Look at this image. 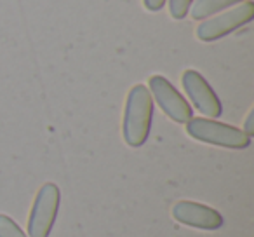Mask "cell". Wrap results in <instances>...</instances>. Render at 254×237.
Masks as SVG:
<instances>
[{"label":"cell","mask_w":254,"mask_h":237,"mask_svg":"<svg viewBox=\"0 0 254 237\" xmlns=\"http://www.w3.org/2000/svg\"><path fill=\"white\" fill-rule=\"evenodd\" d=\"M187 133L197 142L233 150L247 149L251 145V140H253L235 126L223 124L214 119H204V117L190 119L187 122Z\"/></svg>","instance_id":"2"},{"label":"cell","mask_w":254,"mask_h":237,"mask_svg":"<svg viewBox=\"0 0 254 237\" xmlns=\"http://www.w3.org/2000/svg\"><path fill=\"white\" fill-rule=\"evenodd\" d=\"M242 131L246 133V135L249 136V138H253V136H254V110H251L249 115H247L246 124H244Z\"/></svg>","instance_id":"12"},{"label":"cell","mask_w":254,"mask_h":237,"mask_svg":"<svg viewBox=\"0 0 254 237\" xmlns=\"http://www.w3.org/2000/svg\"><path fill=\"white\" fill-rule=\"evenodd\" d=\"M148 85L152 98L169 119H173L178 124H187L190 119H193V108L190 106V103L166 77L152 75Z\"/></svg>","instance_id":"5"},{"label":"cell","mask_w":254,"mask_h":237,"mask_svg":"<svg viewBox=\"0 0 254 237\" xmlns=\"http://www.w3.org/2000/svg\"><path fill=\"white\" fill-rule=\"evenodd\" d=\"M61 204V190L56 183H46L37 192L28 215V237H49Z\"/></svg>","instance_id":"3"},{"label":"cell","mask_w":254,"mask_h":237,"mask_svg":"<svg viewBox=\"0 0 254 237\" xmlns=\"http://www.w3.org/2000/svg\"><path fill=\"white\" fill-rule=\"evenodd\" d=\"M181 84H183L188 98L191 99L195 108L200 113H204L209 119H218L223 113V105L219 101L218 94L197 70L185 72L183 77H181Z\"/></svg>","instance_id":"6"},{"label":"cell","mask_w":254,"mask_h":237,"mask_svg":"<svg viewBox=\"0 0 254 237\" xmlns=\"http://www.w3.org/2000/svg\"><path fill=\"white\" fill-rule=\"evenodd\" d=\"M0 237H28L23 229L11 218V216L0 213Z\"/></svg>","instance_id":"9"},{"label":"cell","mask_w":254,"mask_h":237,"mask_svg":"<svg viewBox=\"0 0 254 237\" xmlns=\"http://www.w3.org/2000/svg\"><path fill=\"white\" fill-rule=\"evenodd\" d=\"M143 4H145V7L148 9V11L157 12L167 4V0H143Z\"/></svg>","instance_id":"11"},{"label":"cell","mask_w":254,"mask_h":237,"mask_svg":"<svg viewBox=\"0 0 254 237\" xmlns=\"http://www.w3.org/2000/svg\"><path fill=\"white\" fill-rule=\"evenodd\" d=\"M153 122V98L148 87L136 84L129 91L124 108L122 135L124 142L132 149H138L146 143Z\"/></svg>","instance_id":"1"},{"label":"cell","mask_w":254,"mask_h":237,"mask_svg":"<svg viewBox=\"0 0 254 237\" xmlns=\"http://www.w3.org/2000/svg\"><path fill=\"white\" fill-rule=\"evenodd\" d=\"M254 18V2H240L230 11H225L221 14H214L212 18H207L197 28V37L202 42H214L228 33L239 30L240 26L247 25Z\"/></svg>","instance_id":"4"},{"label":"cell","mask_w":254,"mask_h":237,"mask_svg":"<svg viewBox=\"0 0 254 237\" xmlns=\"http://www.w3.org/2000/svg\"><path fill=\"white\" fill-rule=\"evenodd\" d=\"M173 216L181 225L193 227V229L200 230H218L225 223L221 213L212 209L211 206L195 201L176 202L173 208Z\"/></svg>","instance_id":"7"},{"label":"cell","mask_w":254,"mask_h":237,"mask_svg":"<svg viewBox=\"0 0 254 237\" xmlns=\"http://www.w3.org/2000/svg\"><path fill=\"white\" fill-rule=\"evenodd\" d=\"M169 4V12L174 19H183L185 16H188L193 0H167Z\"/></svg>","instance_id":"10"},{"label":"cell","mask_w":254,"mask_h":237,"mask_svg":"<svg viewBox=\"0 0 254 237\" xmlns=\"http://www.w3.org/2000/svg\"><path fill=\"white\" fill-rule=\"evenodd\" d=\"M244 0H195L191 5V18L195 19H205L218 12L225 11L226 7H232L235 4H240Z\"/></svg>","instance_id":"8"}]
</instances>
